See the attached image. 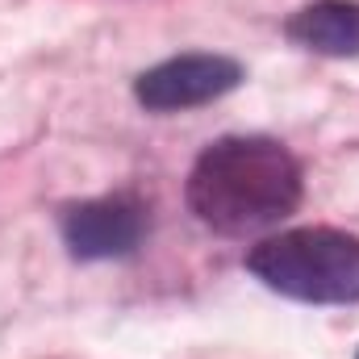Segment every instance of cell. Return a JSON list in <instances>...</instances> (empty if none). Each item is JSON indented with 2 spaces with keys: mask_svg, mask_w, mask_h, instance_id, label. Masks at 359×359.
<instances>
[{
  "mask_svg": "<svg viewBox=\"0 0 359 359\" xmlns=\"http://www.w3.org/2000/svg\"><path fill=\"white\" fill-rule=\"evenodd\" d=\"M284 38L326 59L359 55V0H313L284 21Z\"/></svg>",
  "mask_w": 359,
  "mask_h": 359,
  "instance_id": "5b68a950",
  "label": "cell"
},
{
  "mask_svg": "<svg viewBox=\"0 0 359 359\" xmlns=\"http://www.w3.org/2000/svg\"><path fill=\"white\" fill-rule=\"evenodd\" d=\"M59 230H63V243H67L72 259H84V264L126 259L151 234V209L138 192L92 196V201H80V205H63Z\"/></svg>",
  "mask_w": 359,
  "mask_h": 359,
  "instance_id": "3957f363",
  "label": "cell"
},
{
  "mask_svg": "<svg viewBox=\"0 0 359 359\" xmlns=\"http://www.w3.org/2000/svg\"><path fill=\"white\" fill-rule=\"evenodd\" d=\"M355 359H359V355H355Z\"/></svg>",
  "mask_w": 359,
  "mask_h": 359,
  "instance_id": "8992f818",
  "label": "cell"
},
{
  "mask_svg": "<svg viewBox=\"0 0 359 359\" xmlns=\"http://www.w3.org/2000/svg\"><path fill=\"white\" fill-rule=\"evenodd\" d=\"M247 271L271 292L305 305L359 301V234L334 226H297L259 238L247 251Z\"/></svg>",
  "mask_w": 359,
  "mask_h": 359,
  "instance_id": "7a4b0ae2",
  "label": "cell"
},
{
  "mask_svg": "<svg viewBox=\"0 0 359 359\" xmlns=\"http://www.w3.org/2000/svg\"><path fill=\"white\" fill-rule=\"evenodd\" d=\"M243 84V63L230 55H176L155 63L151 72H142L134 80V100L147 113H184L209 100H222L226 92Z\"/></svg>",
  "mask_w": 359,
  "mask_h": 359,
  "instance_id": "277c9868",
  "label": "cell"
},
{
  "mask_svg": "<svg viewBox=\"0 0 359 359\" xmlns=\"http://www.w3.org/2000/svg\"><path fill=\"white\" fill-rule=\"evenodd\" d=\"M192 217L226 238L268 234L305 196L301 159L264 134H226L209 142L184 184Z\"/></svg>",
  "mask_w": 359,
  "mask_h": 359,
  "instance_id": "6da1fadb",
  "label": "cell"
}]
</instances>
